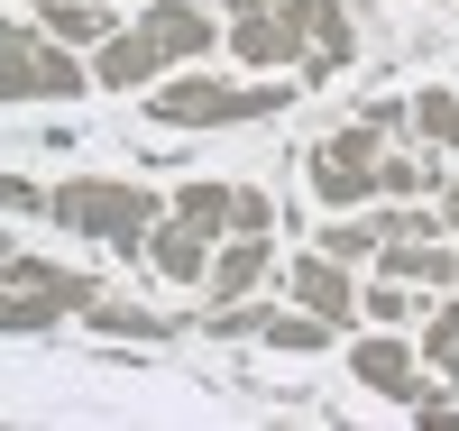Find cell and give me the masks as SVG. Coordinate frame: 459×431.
I'll list each match as a JSON object with an SVG mask.
<instances>
[{"mask_svg":"<svg viewBox=\"0 0 459 431\" xmlns=\"http://www.w3.org/2000/svg\"><path fill=\"white\" fill-rule=\"evenodd\" d=\"M441 229H459V175H441Z\"/></svg>","mask_w":459,"mask_h":431,"instance_id":"28","label":"cell"},{"mask_svg":"<svg viewBox=\"0 0 459 431\" xmlns=\"http://www.w3.org/2000/svg\"><path fill=\"white\" fill-rule=\"evenodd\" d=\"M10 28H19V19H10V0H0V37H10Z\"/></svg>","mask_w":459,"mask_h":431,"instance_id":"32","label":"cell"},{"mask_svg":"<svg viewBox=\"0 0 459 431\" xmlns=\"http://www.w3.org/2000/svg\"><path fill=\"white\" fill-rule=\"evenodd\" d=\"M74 322H92L101 340H166V331H175L166 312H147V303H110V294H92L83 312H74Z\"/></svg>","mask_w":459,"mask_h":431,"instance_id":"14","label":"cell"},{"mask_svg":"<svg viewBox=\"0 0 459 431\" xmlns=\"http://www.w3.org/2000/svg\"><path fill=\"white\" fill-rule=\"evenodd\" d=\"M47 220L56 229H83V239H101V248H147V229L166 220V203L147 184H110V175H74V184H56L47 193Z\"/></svg>","mask_w":459,"mask_h":431,"instance_id":"1","label":"cell"},{"mask_svg":"<svg viewBox=\"0 0 459 431\" xmlns=\"http://www.w3.org/2000/svg\"><path fill=\"white\" fill-rule=\"evenodd\" d=\"M322 257H340V266H368V257H377V220H359V211H340V220L322 229Z\"/></svg>","mask_w":459,"mask_h":431,"instance_id":"22","label":"cell"},{"mask_svg":"<svg viewBox=\"0 0 459 431\" xmlns=\"http://www.w3.org/2000/svg\"><path fill=\"white\" fill-rule=\"evenodd\" d=\"M459 340V303H432V322H423V358L441 367V349Z\"/></svg>","mask_w":459,"mask_h":431,"instance_id":"25","label":"cell"},{"mask_svg":"<svg viewBox=\"0 0 459 431\" xmlns=\"http://www.w3.org/2000/svg\"><path fill=\"white\" fill-rule=\"evenodd\" d=\"M166 211H175V220H194V229H212V239H221V229L239 220V184H184V193H175Z\"/></svg>","mask_w":459,"mask_h":431,"instance_id":"16","label":"cell"},{"mask_svg":"<svg viewBox=\"0 0 459 431\" xmlns=\"http://www.w3.org/2000/svg\"><path fill=\"white\" fill-rule=\"evenodd\" d=\"M331 340H340V322H322V312H276L266 322V349H285V358H313Z\"/></svg>","mask_w":459,"mask_h":431,"instance_id":"17","label":"cell"},{"mask_svg":"<svg viewBox=\"0 0 459 431\" xmlns=\"http://www.w3.org/2000/svg\"><path fill=\"white\" fill-rule=\"evenodd\" d=\"M230 229H276V203H266V193H239V220Z\"/></svg>","mask_w":459,"mask_h":431,"instance_id":"27","label":"cell"},{"mask_svg":"<svg viewBox=\"0 0 459 431\" xmlns=\"http://www.w3.org/2000/svg\"><path fill=\"white\" fill-rule=\"evenodd\" d=\"M377 156H386V138H377L368 120H350V129H331V138L313 147V166H303V175H313V193H322L331 211H359L368 193H377Z\"/></svg>","mask_w":459,"mask_h":431,"instance_id":"4","label":"cell"},{"mask_svg":"<svg viewBox=\"0 0 459 431\" xmlns=\"http://www.w3.org/2000/svg\"><path fill=\"white\" fill-rule=\"evenodd\" d=\"M92 83H101V92H147V83H166L157 37H147L138 19H129V28H110L101 47H92Z\"/></svg>","mask_w":459,"mask_h":431,"instance_id":"7","label":"cell"},{"mask_svg":"<svg viewBox=\"0 0 459 431\" xmlns=\"http://www.w3.org/2000/svg\"><path fill=\"white\" fill-rule=\"evenodd\" d=\"M359 312H368V322H386V331H395V322H413V285H395V276H377V285L359 294Z\"/></svg>","mask_w":459,"mask_h":431,"instance_id":"23","label":"cell"},{"mask_svg":"<svg viewBox=\"0 0 459 431\" xmlns=\"http://www.w3.org/2000/svg\"><path fill=\"white\" fill-rule=\"evenodd\" d=\"M377 193H395V203L441 193V166H432V156H377Z\"/></svg>","mask_w":459,"mask_h":431,"instance_id":"21","label":"cell"},{"mask_svg":"<svg viewBox=\"0 0 459 431\" xmlns=\"http://www.w3.org/2000/svg\"><path fill=\"white\" fill-rule=\"evenodd\" d=\"M212 248H221L212 229H194V220H175V211H166L157 229H147V248H138V257L157 266L166 285H203V276H212Z\"/></svg>","mask_w":459,"mask_h":431,"instance_id":"10","label":"cell"},{"mask_svg":"<svg viewBox=\"0 0 459 431\" xmlns=\"http://www.w3.org/2000/svg\"><path fill=\"white\" fill-rule=\"evenodd\" d=\"M441 385H450V395H459V340L441 349Z\"/></svg>","mask_w":459,"mask_h":431,"instance_id":"29","label":"cell"},{"mask_svg":"<svg viewBox=\"0 0 459 431\" xmlns=\"http://www.w3.org/2000/svg\"><path fill=\"white\" fill-rule=\"evenodd\" d=\"M413 129H423L432 147H450V156H459V92L423 83V92H413Z\"/></svg>","mask_w":459,"mask_h":431,"instance_id":"20","label":"cell"},{"mask_svg":"<svg viewBox=\"0 0 459 431\" xmlns=\"http://www.w3.org/2000/svg\"><path fill=\"white\" fill-rule=\"evenodd\" d=\"M303 28H313V47H303L294 73H303V92H313V83H331V73L359 56V19H350V0H303Z\"/></svg>","mask_w":459,"mask_h":431,"instance_id":"8","label":"cell"},{"mask_svg":"<svg viewBox=\"0 0 459 431\" xmlns=\"http://www.w3.org/2000/svg\"><path fill=\"white\" fill-rule=\"evenodd\" d=\"M0 211L37 220V211H47V184H28V175H0Z\"/></svg>","mask_w":459,"mask_h":431,"instance_id":"24","label":"cell"},{"mask_svg":"<svg viewBox=\"0 0 459 431\" xmlns=\"http://www.w3.org/2000/svg\"><path fill=\"white\" fill-rule=\"evenodd\" d=\"M359 120H368V129H377V138H395V129H404V120H413V101H368V110H359Z\"/></svg>","mask_w":459,"mask_h":431,"instance_id":"26","label":"cell"},{"mask_svg":"<svg viewBox=\"0 0 459 431\" xmlns=\"http://www.w3.org/2000/svg\"><path fill=\"white\" fill-rule=\"evenodd\" d=\"M37 28H47V37H65V47H101V37L120 28V19H110V10H92V0H37Z\"/></svg>","mask_w":459,"mask_h":431,"instance_id":"15","label":"cell"},{"mask_svg":"<svg viewBox=\"0 0 459 431\" xmlns=\"http://www.w3.org/2000/svg\"><path fill=\"white\" fill-rule=\"evenodd\" d=\"M10 257H19V239H10V229H0V266H10Z\"/></svg>","mask_w":459,"mask_h":431,"instance_id":"31","label":"cell"},{"mask_svg":"<svg viewBox=\"0 0 459 431\" xmlns=\"http://www.w3.org/2000/svg\"><path fill=\"white\" fill-rule=\"evenodd\" d=\"M138 28L157 37V56H166V65L212 56V37H221V19H212V10H194V0H138Z\"/></svg>","mask_w":459,"mask_h":431,"instance_id":"9","label":"cell"},{"mask_svg":"<svg viewBox=\"0 0 459 431\" xmlns=\"http://www.w3.org/2000/svg\"><path fill=\"white\" fill-rule=\"evenodd\" d=\"M285 294L303 303V312H322V322H340V331H350L359 322V285H350V266H340V257H294V276H285Z\"/></svg>","mask_w":459,"mask_h":431,"instance_id":"11","label":"cell"},{"mask_svg":"<svg viewBox=\"0 0 459 431\" xmlns=\"http://www.w3.org/2000/svg\"><path fill=\"white\" fill-rule=\"evenodd\" d=\"M74 92H92V65H74L65 37H47V28L0 37V101H74Z\"/></svg>","mask_w":459,"mask_h":431,"instance_id":"3","label":"cell"},{"mask_svg":"<svg viewBox=\"0 0 459 431\" xmlns=\"http://www.w3.org/2000/svg\"><path fill=\"white\" fill-rule=\"evenodd\" d=\"M350 376L368 385V395H386V404H423L432 395V376H423V358H413V349L386 331V322H377L359 349H350Z\"/></svg>","mask_w":459,"mask_h":431,"instance_id":"6","label":"cell"},{"mask_svg":"<svg viewBox=\"0 0 459 431\" xmlns=\"http://www.w3.org/2000/svg\"><path fill=\"white\" fill-rule=\"evenodd\" d=\"M450 294H459V257H450Z\"/></svg>","mask_w":459,"mask_h":431,"instance_id":"33","label":"cell"},{"mask_svg":"<svg viewBox=\"0 0 459 431\" xmlns=\"http://www.w3.org/2000/svg\"><path fill=\"white\" fill-rule=\"evenodd\" d=\"M303 83H212V73H175L147 92V120L166 129H239V120H276Z\"/></svg>","mask_w":459,"mask_h":431,"instance_id":"2","label":"cell"},{"mask_svg":"<svg viewBox=\"0 0 459 431\" xmlns=\"http://www.w3.org/2000/svg\"><path fill=\"white\" fill-rule=\"evenodd\" d=\"M221 10H230V19H239V10H276V0H221Z\"/></svg>","mask_w":459,"mask_h":431,"instance_id":"30","label":"cell"},{"mask_svg":"<svg viewBox=\"0 0 459 431\" xmlns=\"http://www.w3.org/2000/svg\"><path fill=\"white\" fill-rule=\"evenodd\" d=\"M266 266H276V229H230V239L212 248V303H230V294H257L266 285Z\"/></svg>","mask_w":459,"mask_h":431,"instance_id":"12","label":"cell"},{"mask_svg":"<svg viewBox=\"0 0 459 431\" xmlns=\"http://www.w3.org/2000/svg\"><path fill=\"white\" fill-rule=\"evenodd\" d=\"M0 276H10V285H28V294H56V303H65V312H83V303H92V294H101V285H92V276H74V266H47V257H28V248H19V257H10V266H0Z\"/></svg>","mask_w":459,"mask_h":431,"instance_id":"13","label":"cell"},{"mask_svg":"<svg viewBox=\"0 0 459 431\" xmlns=\"http://www.w3.org/2000/svg\"><path fill=\"white\" fill-rule=\"evenodd\" d=\"M303 47H313L303 0H276V10H239V19H230V56H239L248 73H294Z\"/></svg>","mask_w":459,"mask_h":431,"instance_id":"5","label":"cell"},{"mask_svg":"<svg viewBox=\"0 0 459 431\" xmlns=\"http://www.w3.org/2000/svg\"><path fill=\"white\" fill-rule=\"evenodd\" d=\"M266 322H276V303H257V294H230V303L203 312V331H212V340H266Z\"/></svg>","mask_w":459,"mask_h":431,"instance_id":"18","label":"cell"},{"mask_svg":"<svg viewBox=\"0 0 459 431\" xmlns=\"http://www.w3.org/2000/svg\"><path fill=\"white\" fill-rule=\"evenodd\" d=\"M56 322H65V303H56V294H28V285L0 276V331H56Z\"/></svg>","mask_w":459,"mask_h":431,"instance_id":"19","label":"cell"}]
</instances>
